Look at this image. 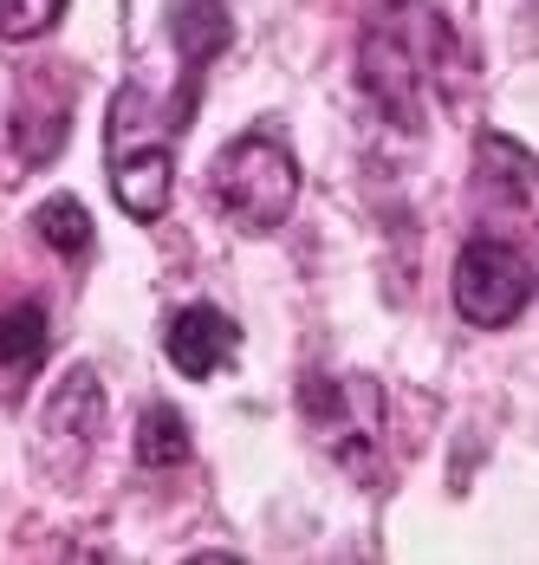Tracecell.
Wrapping results in <instances>:
<instances>
[{
    "label": "cell",
    "mask_w": 539,
    "mask_h": 565,
    "mask_svg": "<svg viewBox=\"0 0 539 565\" xmlns=\"http://www.w3.org/2000/svg\"><path fill=\"white\" fill-rule=\"evenodd\" d=\"M169 130H162V105H150L144 85H124L110 98V195L130 222H157L169 209V189H176V137Z\"/></svg>",
    "instance_id": "7a4b0ae2"
},
{
    "label": "cell",
    "mask_w": 539,
    "mask_h": 565,
    "mask_svg": "<svg viewBox=\"0 0 539 565\" xmlns=\"http://www.w3.org/2000/svg\"><path fill=\"white\" fill-rule=\"evenodd\" d=\"M209 195L241 234H273L299 202V163L273 130H247L209 163Z\"/></svg>",
    "instance_id": "3957f363"
},
{
    "label": "cell",
    "mask_w": 539,
    "mask_h": 565,
    "mask_svg": "<svg viewBox=\"0 0 539 565\" xmlns=\"http://www.w3.org/2000/svg\"><path fill=\"white\" fill-rule=\"evenodd\" d=\"M527 306H533V260H527L514 241H494V234L468 241L462 260H455V312H462L468 326L500 332V326H514Z\"/></svg>",
    "instance_id": "5b68a950"
},
{
    "label": "cell",
    "mask_w": 539,
    "mask_h": 565,
    "mask_svg": "<svg viewBox=\"0 0 539 565\" xmlns=\"http://www.w3.org/2000/svg\"><path fill=\"white\" fill-rule=\"evenodd\" d=\"M475 157H482V182L500 189V202L533 209V150H527V143H514V137L487 130L482 143H475Z\"/></svg>",
    "instance_id": "30bf717a"
},
{
    "label": "cell",
    "mask_w": 539,
    "mask_h": 565,
    "mask_svg": "<svg viewBox=\"0 0 539 565\" xmlns=\"http://www.w3.org/2000/svg\"><path fill=\"white\" fill-rule=\"evenodd\" d=\"M299 409L319 436V449L351 475V481H378V436H383V391L371 377L351 371H313L299 384Z\"/></svg>",
    "instance_id": "277c9868"
},
{
    "label": "cell",
    "mask_w": 539,
    "mask_h": 565,
    "mask_svg": "<svg viewBox=\"0 0 539 565\" xmlns=\"http://www.w3.org/2000/svg\"><path fill=\"white\" fill-rule=\"evenodd\" d=\"M33 227H40V241L59 247L65 260H85V254H92V215H85L78 195H46L40 215H33Z\"/></svg>",
    "instance_id": "8fae6325"
},
{
    "label": "cell",
    "mask_w": 539,
    "mask_h": 565,
    "mask_svg": "<svg viewBox=\"0 0 539 565\" xmlns=\"http://www.w3.org/2000/svg\"><path fill=\"white\" fill-rule=\"evenodd\" d=\"M137 461L144 468H182L189 461V423L169 403H150L144 409V423H137Z\"/></svg>",
    "instance_id": "7c38bea8"
},
{
    "label": "cell",
    "mask_w": 539,
    "mask_h": 565,
    "mask_svg": "<svg viewBox=\"0 0 539 565\" xmlns=\"http://www.w3.org/2000/svg\"><path fill=\"white\" fill-rule=\"evenodd\" d=\"M65 0H0V40H40L53 33Z\"/></svg>",
    "instance_id": "4fadbf2b"
},
{
    "label": "cell",
    "mask_w": 539,
    "mask_h": 565,
    "mask_svg": "<svg viewBox=\"0 0 539 565\" xmlns=\"http://www.w3.org/2000/svg\"><path fill=\"white\" fill-rule=\"evenodd\" d=\"M46 306H7L0 312V377H7V391H20L40 364H46Z\"/></svg>",
    "instance_id": "9c48e42d"
},
{
    "label": "cell",
    "mask_w": 539,
    "mask_h": 565,
    "mask_svg": "<svg viewBox=\"0 0 539 565\" xmlns=\"http://www.w3.org/2000/svg\"><path fill=\"white\" fill-rule=\"evenodd\" d=\"M462 40L430 0H378L358 40V78L378 98V111L403 130H423L430 105L462 78Z\"/></svg>",
    "instance_id": "6da1fadb"
},
{
    "label": "cell",
    "mask_w": 539,
    "mask_h": 565,
    "mask_svg": "<svg viewBox=\"0 0 539 565\" xmlns=\"http://www.w3.org/2000/svg\"><path fill=\"white\" fill-rule=\"evenodd\" d=\"M98 436H105V391H98V371L78 364V371L53 391V403H46L40 461L59 468V475H72V468H85V455L98 449Z\"/></svg>",
    "instance_id": "8992f818"
},
{
    "label": "cell",
    "mask_w": 539,
    "mask_h": 565,
    "mask_svg": "<svg viewBox=\"0 0 539 565\" xmlns=\"http://www.w3.org/2000/svg\"><path fill=\"white\" fill-rule=\"evenodd\" d=\"M169 40H176V53L189 65V78H202L209 58L228 46V13H221V0H169Z\"/></svg>",
    "instance_id": "ba28073f"
},
{
    "label": "cell",
    "mask_w": 539,
    "mask_h": 565,
    "mask_svg": "<svg viewBox=\"0 0 539 565\" xmlns=\"http://www.w3.org/2000/svg\"><path fill=\"white\" fill-rule=\"evenodd\" d=\"M162 351H169V364L182 371V377H221V371H234V358H241V326L221 312V306H182L176 319H169V332H162Z\"/></svg>",
    "instance_id": "52a82bcc"
}]
</instances>
